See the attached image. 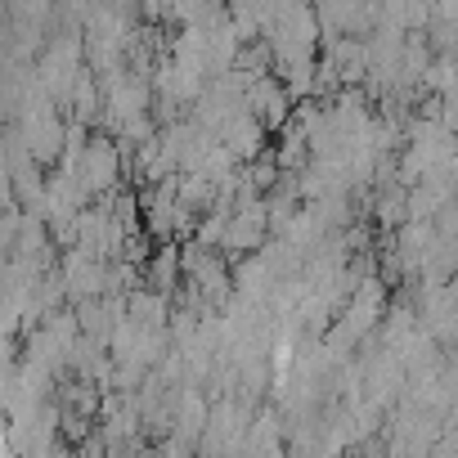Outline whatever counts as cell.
<instances>
[{"instance_id": "6da1fadb", "label": "cell", "mask_w": 458, "mask_h": 458, "mask_svg": "<svg viewBox=\"0 0 458 458\" xmlns=\"http://www.w3.org/2000/svg\"><path fill=\"white\" fill-rule=\"evenodd\" d=\"M72 171L81 175V184L90 189V198L108 193V189H113V180H117V148H113V140L95 135V140L86 144V153L77 157V166H72Z\"/></svg>"}, {"instance_id": "7a4b0ae2", "label": "cell", "mask_w": 458, "mask_h": 458, "mask_svg": "<svg viewBox=\"0 0 458 458\" xmlns=\"http://www.w3.org/2000/svg\"><path fill=\"white\" fill-rule=\"evenodd\" d=\"M261 131H266V122H261L252 108H243L234 122H229V126L220 131V144H225L229 153H234L239 162H252V157L261 153V144H266V140H261Z\"/></svg>"}]
</instances>
